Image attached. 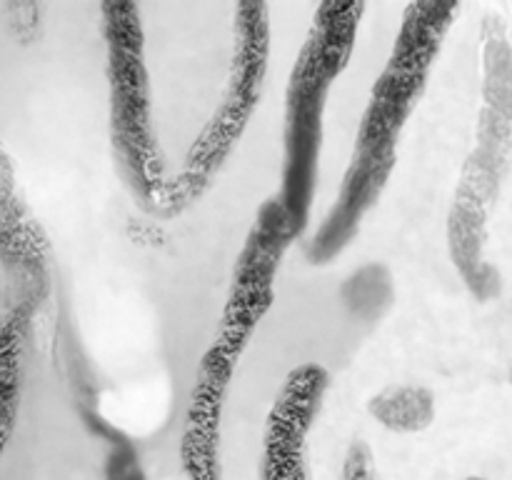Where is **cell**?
Instances as JSON below:
<instances>
[{
  "label": "cell",
  "mask_w": 512,
  "mask_h": 480,
  "mask_svg": "<svg viewBox=\"0 0 512 480\" xmlns=\"http://www.w3.org/2000/svg\"><path fill=\"white\" fill-rule=\"evenodd\" d=\"M458 13V3H410L405 8L388 63L368 95L338 195L308 240L305 253L313 265L330 263L353 243L388 188L398 165L400 135L423 98L430 70Z\"/></svg>",
  "instance_id": "obj_1"
},
{
  "label": "cell",
  "mask_w": 512,
  "mask_h": 480,
  "mask_svg": "<svg viewBox=\"0 0 512 480\" xmlns=\"http://www.w3.org/2000/svg\"><path fill=\"white\" fill-rule=\"evenodd\" d=\"M512 155V43L498 18L483 28V100L475 148L460 173L448 213L450 260L475 298L490 300L500 275L485 258L488 223Z\"/></svg>",
  "instance_id": "obj_2"
},
{
  "label": "cell",
  "mask_w": 512,
  "mask_h": 480,
  "mask_svg": "<svg viewBox=\"0 0 512 480\" xmlns=\"http://www.w3.org/2000/svg\"><path fill=\"white\" fill-rule=\"evenodd\" d=\"M363 13L365 3H320L290 68L283 108V173L275 198L283 205L295 238L310 223L330 90L348 68Z\"/></svg>",
  "instance_id": "obj_3"
},
{
  "label": "cell",
  "mask_w": 512,
  "mask_h": 480,
  "mask_svg": "<svg viewBox=\"0 0 512 480\" xmlns=\"http://www.w3.org/2000/svg\"><path fill=\"white\" fill-rule=\"evenodd\" d=\"M108 78V135L115 168L135 203L160 215L170 175L153 120L145 28L135 3L100 5Z\"/></svg>",
  "instance_id": "obj_4"
},
{
  "label": "cell",
  "mask_w": 512,
  "mask_h": 480,
  "mask_svg": "<svg viewBox=\"0 0 512 480\" xmlns=\"http://www.w3.org/2000/svg\"><path fill=\"white\" fill-rule=\"evenodd\" d=\"M268 65L270 8L265 3H238L233 10V55L220 103L190 145L183 168L170 175L163 218L183 213L208 193L260 105Z\"/></svg>",
  "instance_id": "obj_5"
},
{
  "label": "cell",
  "mask_w": 512,
  "mask_h": 480,
  "mask_svg": "<svg viewBox=\"0 0 512 480\" xmlns=\"http://www.w3.org/2000/svg\"><path fill=\"white\" fill-rule=\"evenodd\" d=\"M293 240L295 233L280 200H265L235 260L218 333L205 353L238 368L255 330L273 308L280 265Z\"/></svg>",
  "instance_id": "obj_6"
},
{
  "label": "cell",
  "mask_w": 512,
  "mask_h": 480,
  "mask_svg": "<svg viewBox=\"0 0 512 480\" xmlns=\"http://www.w3.org/2000/svg\"><path fill=\"white\" fill-rule=\"evenodd\" d=\"M328 388L330 375L320 363L290 370L265 420L260 480H308V435Z\"/></svg>",
  "instance_id": "obj_7"
},
{
  "label": "cell",
  "mask_w": 512,
  "mask_h": 480,
  "mask_svg": "<svg viewBox=\"0 0 512 480\" xmlns=\"http://www.w3.org/2000/svg\"><path fill=\"white\" fill-rule=\"evenodd\" d=\"M235 370L203 353L185 408L180 435V463L188 480H223L220 470V425Z\"/></svg>",
  "instance_id": "obj_8"
},
{
  "label": "cell",
  "mask_w": 512,
  "mask_h": 480,
  "mask_svg": "<svg viewBox=\"0 0 512 480\" xmlns=\"http://www.w3.org/2000/svg\"><path fill=\"white\" fill-rule=\"evenodd\" d=\"M30 308H33L30 303H20L0 318V458L8 450L18 425Z\"/></svg>",
  "instance_id": "obj_9"
},
{
  "label": "cell",
  "mask_w": 512,
  "mask_h": 480,
  "mask_svg": "<svg viewBox=\"0 0 512 480\" xmlns=\"http://www.w3.org/2000/svg\"><path fill=\"white\" fill-rule=\"evenodd\" d=\"M368 413L393 433H420L435 420V398L423 385H390L370 398Z\"/></svg>",
  "instance_id": "obj_10"
},
{
  "label": "cell",
  "mask_w": 512,
  "mask_h": 480,
  "mask_svg": "<svg viewBox=\"0 0 512 480\" xmlns=\"http://www.w3.org/2000/svg\"><path fill=\"white\" fill-rule=\"evenodd\" d=\"M340 298L353 318L363 320V323H375L388 313L395 300L393 275L380 263L363 265L345 280L340 288Z\"/></svg>",
  "instance_id": "obj_11"
},
{
  "label": "cell",
  "mask_w": 512,
  "mask_h": 480,
  "mask_svg": "<svg viewBox=\"0 0 512 480\" xmlns=\"http://www.w3.org/2000/svg\"><path fill=\"white\" fill-rule=\"evenodd\" d=\"M105 480H145L135 445L118 430H110V453L105 460Z\"/></svg>",
  "instance_id": "obj_12"
},
{
  "label": "cell",
  "mask_w": 512,
  "mask_h": 480,
  "mask_svg": "<svg viewBox=\"0 0 512 480\" xmlns=\"http://www.w3.org/2000/svg\"><path fill=\"white\" fill-rule=\"evenodd\" d=\"M8 30L18 43H33L40 35V5L38 3H8L5 5Z\"/></svg>",
  "instance_id": "obj_13"
},
{
  "label": "cell",
  "mask_w": 512,
  "mask_h": 480,
  "mask_svg": "<svg viewBox=\"0 0 512 480\" xmlns=\"http://www.w3.org/2000/svg\"><path fill=\"white\" fill-rule=\"evenodd\" d=\"M340 480H375L373 453L363 440H355L343 460V478Z\"/></svg>",
  "instance_id": "obj_14"
},
{
  "label": "cell",
  "mask_w": 512,
  "mask_h": 480,
  "mask_svg": "<svg viewBox=\"0 0 512 480\" xmlns=\"http://www.w3.org/2000/svg\"><path fill=\"white\" fill-rule=\"evenodd\" d=\"M468 480H483V478H468Z\"/></svg>",
  "instance_id": "obj_15"
}]
</instances>
